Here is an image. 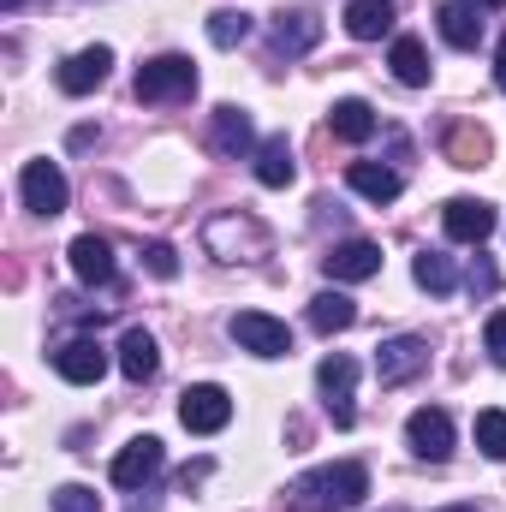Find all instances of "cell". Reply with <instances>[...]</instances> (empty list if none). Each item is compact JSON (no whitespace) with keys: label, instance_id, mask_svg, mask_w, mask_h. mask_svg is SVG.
<instances>
[{"label":"cell","instance_id":"cell-1","mask_svg":"<svg viewBox=\"0 0 506 512\" xmlns=\"http://www.w3.org/2000/svg\"><path fill=\"white\" fill-rule=\"evenodd\" d=\"M364 495H370V471L358 459H346V465H322V471L298 477L292 483V512H346Z\"/></svg>","mask_w":506,"mask_h":512},{"label":"cell","instance_id":"cell-2","mask_svg":"<svg viewBox=\"0 0 506 512\" xmlns=\"http://www.w3.org/2000/svg\"><path fill=\"white\" fill-rule=\"evenodd\" d=\"M197 96V66L185 54H155L137 66V102L167 108V102H191Z\"/></svg>","mask_w":506,"mask_h":512},{"label":"cell","instance_id":"cell-3","mask_svg":"<svg viewBox=\"0 0 506 512\" xmlns=\"http://www.w3.org/2000/svg\"><path fill=\"white\" fill-rule=\"evenodd\" d=\"M203 245H209V256H221V262H251V256H268V227L233 209V215H215L203 227Z\"/></svg>","mask_w":506,"mask_h":512},{"label":"cell","instance_id":"cell-4","mask_svg":"<svg viewBox=\"0 0 506 512\" xmlns=\"http://www.w3.org/2000/svg\"><path fill=\"white\" fill-rule=\"evenodd\" d=\"M227 334H233L239 352H251V358H286V352H292V328H286L280 316H268V310H239V316L227 322Z\"/></svg>","mask_w":506,"mask_h":512},{"label":"cell","instance_id":"cell-5","mask_svg":"<svg viewBox=\"0 0 506 512\" xmlns=\"http://www.w3.org/2000/svg\"><path fill=\"white\" fill-rule=\"evenodd\" d=\"M179 423H185L191 435H221V429L233 423V393L215 387V382L185 387V399H179Z\"/></svg>","mask_w":506,"mask_h":512},{"label":"cell","instance_id":"cell-6","mask_svg":"<svg viewBox=\"0 0 506 512\" xmlns=\"http://www.w3.org/2000/svg\"><path fill=\"white\" fill-rule=\"evenodd\" d=\"M316 387H322V399H328V417H334V429H352V423H358V405H352L358 364H352L346 352H328V358H322V370H316Z\"/></svg>","mask_w":506,"mask_h":512},{"label":"cell","instance_id":"cell-7","mask_svg":"<svg viewBox=\"0 0 506 512\" xmlns=\"http://www.w3.org/2000/svg\"><path fill=\"white\" fill-rule=\"evenodd\" d=\"M429 370V340H417V334H393V340H381L376 346V382L381 387H405L411 376H423Z\"/></svg>","mask_w":506,"mask_h":512},{"label":"cell","instance_id":"cell-8","mask_svg":"<svg viewBox=\"0 0 506 512\" xmlns=\"http://www.w3.org/2000/svg\"><path fill=\"white\" fill-rule=\"evenodd\" d=\"M18 191H24V209H30V215H60V209L72 203V185H66V173H60L54 161H24Z\"/></svg>","mask_w":506,"mask_h":512},{"label":"cell","instance_id":"cell-9","mask_svg":"<svg viewBox=\"0 0 506 512\" xmlns=\"http://www.w3.org/2000/svg\"><path fill=\"white\" fill-rule=\"evenodd\" d=\"M405 441H411V453H417V459L441 465V459L453 453V417H447L441 405H417V411L405 417Z\"/></svg>","mask_w":506,"mask_h":512},{"label":"cell","instance_id":"cell-10","mask_svg":"<svg viewBox=\"0 0 506 512\" xmlns=\"http://www.w3.org/2000/svg\"><path fill=\"white\" fill-rule=\"evenodd\" d=\"M161 465H167L161 441H155V435H137V441H126V447L114 453L108 477H114V489H143V483H155V477H161Z\"/></svg>","mask_w":506,"mask_h":512},{"label":"cell","instance_id":"cell-11","mask_svg":"<svg viewBox=\"0 0 506 512\" xmlns=\"http://www.w3.org/2000/svg\"><path fill=\"white\" fill-rule=\"evenodd\" d=\"M54 370H60V382L72 387H96L102 376H108V352H102V340H66L60 352H54Z\"/></svg>","mask_w":506,"mask_h":512},{"label":"cell","instance_id":"cell-12","mask_svg":"<svg viewBox=\"0 0 506 512\" xmlns=\"http://www.w3.org/2000/svg\"><path fill=\"white\" fill-rule=\"evenodd\" d=\"M108 72H114V48H108V42H96V48H78L54 78H60V90H66V96H90L96 84H108Z\"/></svg>","mask_w":506,"mask_h":512},{"label":"cell","instance_id":"cell-13","mask_svg":"<svg viewBox=\"0 0 506 512\" xmlns=\"http://www.w3.org/2000/svg\"><path fill=\"white\" fill-rule=\"evenodd\" d=\"M441 227H447L453 245H483V239L495 233V209H489L483 197H453V203L441 209Z\"/></svg>","mask_w":506,"mask_h":512},{"label":"cell","instance_id":"cell-14","mask_svg":"<svg viewBox=\"0 0 506 512\" xmlns=\"http://www.w3.org/2000/svg\"><path fill=\"white\" fill-rule=\"evenodd\" d=\"M322 268H328V280H340V286L376 280L381 274V245H370V239H346V245H334V251L322 256Z\"/></svg>","mask_w":506,"mask_h":512},{"label":"cell","instance_id":"cell-15","mask_svg":"<svg viewBox=\"0 0 506 512\" xmlns=\"http://www.w3.org/2000/svg\"><path fill=\"white\" fill-rule=\"evenodd\" d=\"M209 149L215 155H227V161H245L256 149V126L245 108H215V120H209Z\"/></svg>","mask_w":506,"mask_h":512},{"label":"cell","instance_id":"cell-16","mask_svg":"<svg viewBox=\"0 0 506 512\" xmlns=\"http://www.w3.org/2000/svg\"><path fill=\"white\" fill-rule=\"evenodd\" d=\"M322 42V18L310 12V6H292V12H280L274 18V48L292 60V54H310Z\"/></svg>","mask_w":506,"mask_h":512},{"label":"cell","instance_id":"cell-17","mask_svg":"<svg viewBox=\"0 0 506 512\" xmlns=\"http://www.w3.org/2000/svg\"><path fill=\"white\" fill-rule=\"evenodd\" d=\"M346 185H352L364 203H376V209L405 191V179H399L393 167H381V161H352V167H346Z\"/></svg>","mask_w":506,"mask_h":512},{"label":"cell","instance_id":"cell-18","mask_svg":"<svg viewBox=\"0 0 506 512\" xmlns=\"http://www.w3.org/2000/svg\"><path fill=\"white\" fill-rule=\"evenodd\" d=\"M66 256H72V274H78L84 286H108V280H114V251H108V239H96V233H78Z\"/></svg>","mask_w":506,"mask_h":512},{"label":"cell","instance_id":"cell-19","mask_svg":"<svg viewBox=\"0 0 506 512\" xmlns=\"http://www.w3.org/2000/svg\"><path fill=\"white\" fill-rule=\"evenodd\" d=\"M435 24H441V36H447L453 48H477V42H483V18L471 12V0H441V6H435Z\"/></svg>","mask_w":506,"mask_h":512},{"label":"cell","instance_id":"cell-20","mask_svg":"<svg viewBox=\"0 0 506 512\" xmlns=\"http://www.w3.org/2000/svg\"><path fill=\"white\" fill-rule=\"evenodd\" d=\"M298 179V161H292V143L286 137H268L262 149H256V185H268V191H280V185H292Z\"/></svg>","mask_w":506,"mask_h":512},{"label":"cell","instance_id":"cell-21","mask_svg":"<svg viewBox=\"0 0 506 512\" xmlns=\"http://www.w3.org/2000/svg\"><path fill=\"white\" fill-rule=\"evenodd\" d=\"M393 0H346V30L358 36V42H376V36H387L393 30Z\"/></svg>","mask_w":506,"mask_h":512},{"label":"cell","instance_id":"cell-22","mask_svg":"<svg viewBox=\"0 0 506 512\" xmlns=\"http://www.w3.org/2000/svg\"><path fill=\"white\" fill-rule=\"evenodd\" d=\"M387 66H393V78H399L405 90H423V84H429V54H423V42H417V36H393Z\"/></svg>","mask_w":506,"mask_h":512},{"label":"cell","instance_id":"cell-23","mask_svg":"<svg viewBox=\"0 0 506 512\" xmlns=\"http://www.w3.org/2000/svg\"><path fill=\"white\" fill-rule=\"evenodd\" d=\"M352 322H358V304L346 292H316L310 298V328L316 334H346Z\"/></svg>","mask_w":506,"mask_h":512},{"label":"cell","instance_id":"cell-24","mask_svg":"<svg viewBox=\"0 0 506 512\" xmlns=\"http://www.w3.org/2000/svg\"><path fill=\"white\" fill-rule=\"evenodd\" d=\"M120 370H126V382H149V376L161 370V352H155V340H149L143 328H126V340H120Z\"/></svg>","mask_w":506,"mask_h":512},{"label":"cell","instance_id":"cell-25","mask_svg":"<svg viewBox=\"0 0 506 512\" xmlns=\"http://www.w3.org/2000/svg\"><path fill=\"white\" fill-rule=\"evenodd\" d=\"M328 126H334V137H346V143H364V137H376V108L358 102V96H346V102H334Z\"/></svg>","mask_w":506,"mask_h":512},{"label":"cell","instance_id":"cell-26","mask_svg":"<svg viewBox=\"0 0 506 512\" xmlns=\"http://www.w3.org/2000/svg\"><path fill=\"white\" fill-rule=\"evenodd\" d=\"M411 280H417L423 292L447 298V292L459 286V268H453V256H441V251H417V262H411Z\"/></svg>","mask_w":506,"mask_h":512},{"label":"cell","instance_id":"cell-27","mask_svg":"<svg viewBox=\"0 0 506 512\" xmlns=\"http://www.w3.org/2000/svg\"><path fill=\"white\" fill-rule=\"evenodd\" d=\"M447 155H453V167H483L489 161V137L477 126H453L447 131Z\"/></svg>","mask_w":506,"mask_h":512},{"label":"cell","instance_id":"cell-28","mask_svg":"<svg viewBox=\"0 0 506 512\" xmlns=\"http://www.w3.org/2000/svg\"><path fill=\"white\" fill-rule=\"evenodd\" d=\"M245 36H251V12H233V6L209 12V42H215V48H239Z\"/></svg>","mask_w":506,"mask_h":512},{"label":"cell","instance_id":"cell-29","mask_svg":"<svg viewBox=\"0 0 506 512\" xmlns=\"http://www.w3.org/2000/svg\"><path fill=\"white\" fill-rule=\"evenodd\" d=\"M477 447H483L489 459H501V465H506V411H501V405L477 411Z\"/></svg>","mask_w":506,"mask_h":512},{"label":"cell","instance_id":"cell-30","mask_svg":"<svg viewBox=\"0 0 506 512\" xmlns=\"http://www.w3.org/2000/svg\"><path fill=\"white\" fill-rule=\"evenodd\" d=\"M48 507L54 512H102V495L84 489V483H60V489L48 495Z\"/></svg>","mask_w":506,"mask_h":512},{"label":"cell","instance_id":"cell-31","mask_svg":"<svg viewBox=\"0 0 506 512\" xmlns=\"http://www.w3.org/2000/svg\"><path fill=\"white\" fill-rule=\"evenodd\" d=\"M483 346H489V358L506 370V310H495V316L483 322Z\"/></svg>","mask_w":506,"mask_h":512},{"label":"cell","instance_id":"cell-32","mask_svg":"<svg viewBox=\"0 0 506 512\" xmlns=\"http://www.w3.org/2000/svg\"><path fill=\"white\" fill-rule=\"evenodd\" d=\"M143 262H149V274H155V280H173V274H179V251H173V245H149Z\"/></svg>","mask_w":506,"mask_h":512},{"label":"cell","instance_id":"cell-33","mask_svg":"<svg viewBox=\"0 0 506 512\" xmlns=\"http://www.w3.org/2000/svg\"><path fill=\"white\" fill-rule=\"evenodd\" d=\"M471 292H495V268H489V262L471 268Z\"/></svg>","mask_w":506,"mask_h":512},{"label":"cell","instance_id":"cell-34","mask_svg":"<svg viewBox=\"0 0 506 512\" xmlns=\"http://www.w3.org/2000/svg\"><path fill=\"white\" fill-rule=\"evenodd\" d=\"M203 477H209V459H197V465H185V471H179V489H191V483H203Z\"/></svg>","mask_w":506,"mask_h":512},{"label":"cell","instance_id":"cell-35","mask_svg":"<svg viewBox=\"0 0 506 512\" xmlns=\"http://www.w3.org/2000/svg\"><path fill=\"white\" fill-rule=\"evenodd\" d=\"M495 84L506 90V36H501V48H495Z\"/></svg>","mask_w":506,"mask_h":512},{"label":"cell","instance_id":"cell-36","mask_svg":"<svg viewBox=\"0 0 506 512\" xmlns=\"http://www.w3.org/2000/svg\"><path fill=\"white\" fill-rule=\"evenodd\" d=\"M471 6H489V12H501L506 0H471Z\"/></svg>","mask_w":506,"mask_h":512},{"label":"cell","instance_id":"cell-37","mask_svg":"<svg viewBox=\"0 0 506 512\" xmlns=\"http://www.w3.org/2000/svg\"><path fill=\"white\" fill-rule=\"evenodd\" d=\"M435 512H477V507H435Z\"/></svg>","mask_w":506,"mask_h":512}]
</instances>
